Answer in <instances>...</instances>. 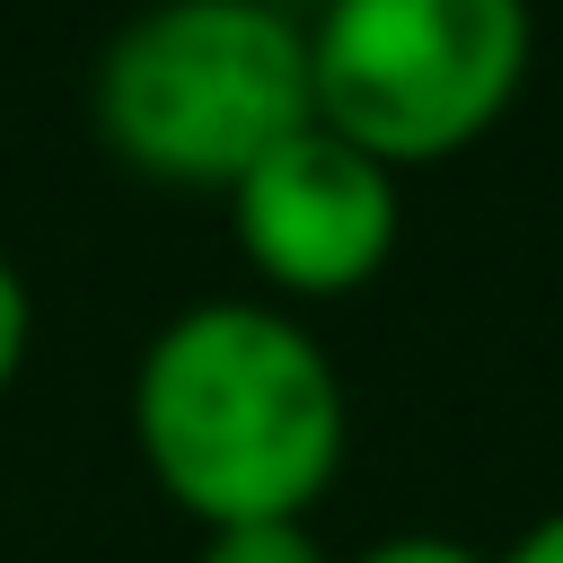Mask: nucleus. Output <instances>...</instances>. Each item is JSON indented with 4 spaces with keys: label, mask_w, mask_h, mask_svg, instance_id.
I'll return each instance as SVG.
<instances>
[{
    "label": "nucleus",
    "mask_w": 563,
    "mask_h": 563,
    "mask_svg": "<svg viewBox=\"0 0 563 563\" xmlns=\"http://www.w3.org/2000/svg\"><path fill=\"white\" fill-rule=\"evenodd\" d=\"M229 229H238V255L282 299H343L378 282V264L396 255L405 194H396V167L308 123L229 185Z\"/></svg>",
    "instance_id": "20e7f679"
},
{
    "label": "nucleus",
    "mask_w": 563,
    "mask_h": 563,
    "mask_svg": "<svg viewBox=\"0 0 563 563\" xmlns=\"http://www.w3.org/2000/svg\"><path fill=\"white\" fill-rule=\"evenodd\" d=\"M493 563H563V510H545V519H528Z\"/></svg>",
    "instance_id": "6e6552de"
},
{
    "label": "nucleus",
    "mask_w": 563,
    "mask_h": 563,
    "mask_svg": "<svg viewBox=\"0 0 563 563\" xmlns=\"http://www.w3.org/2000/svg\"><path fill=\"white\" fill-rule=\"evenodd\" d=\"M343 563H493V554L466 545V537H440V528H396V537H369Z\"/></svg>",
    "instance_id": "423d86ee"
},
{
    "label": "nucleus",
    "mask_w": 563,
    "mask_h": 563,
    "mask_svg": "<svg viewBox=\"0 0 563 563\" xmlns=\"http://www.w3.org/2000/svg\"><path fill=\"white\" fill-rule=\"evenodd\" d=\"M528 0H325L308 9L317 123L378 167H440L475 150L528 88Z\"/></svg>",
    "instance_id": "7ed1b4c3"
},
{
    "label": "nucleus",
    "mask_w": 563,
    "mask_h": 563,
    "mask_svg": "<svg viewBox=\"0 0 563 563\" xmlns=\"http://www.w3.org/2000/svg\"><path fill=\"white\" fill-rule=\"evenodd\" d=\"M282 9H290V18H299V0H282ZM308 9H325V0H308Z\"/></svg>",
    "instance_id": "1a4fd4ad"
},
{
    "label": "nucleus",
    "mask_w": 563,
    "mask_h": 563,
    "mask_svg": "<svg viewBox=\"0 0 563 563\" xmlns=\"http://www.w3.org/2000/svg\"><path fill=\"white\" fill-rule=\"evenodd\" d=\"M194 563H334L308 519H246V528H202Z\"/></svg>",
    "instance_id": "39448f33"
},
{
    "label": "nucleus",
    "mask_w": 563,
    "mask_h": 563,
    "mask_svg": "<svg viewBox=\"0 0 563 563\" xmlns=\"http://www.w3.org/2000/svg\"><path fill=\"white\" fill-rule=\"evenodd\" d=\"M26 343H35V299H26V273L0 255V396L26 369Z\"/></svg>",
    "instance_id": "0eeeda50"
},
{
    "label": "nucleus",
    "mask_w": 563,
    "mask_h": 563,
    "mask_svg": "<svg viewBox=\"0 0 563 563\" xmlns=\"http://www.w3.org/2000/svg\"><path fill=\"white\" fill-rule=\"evenodd\" d=\"M97 141L158 185H238L264 150L317 123L308 18L282 0H150L88 79Z\"/></svg>",
    "instance_id": "f03ea898"
},
{
    "label": "nucleus",
    "mask_w": 563,
    "mask_h": 563,
    "mask_svg": "<svg viewBox=\"0 0 563 563\" xmlns=\"http://www.w3.org/2000/svg\"><path fill=\"white\" fill-rule=\"evenodd\" d=\"M343 440V378L282 299H194L132 361V449L194 528L308 519Z\"/></svg>",
    "instance_id": "f257e3e1"
}]
</instances>
